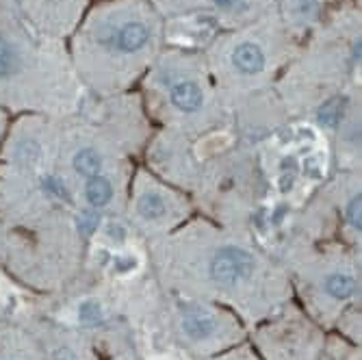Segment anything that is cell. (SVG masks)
<instances>
[{
	"label": "cell",
	"instance_id": "cell-14",
	"mask_svg": "<svg viewBox=\"0 0 362 360\" xmlns=\"http://www.w3.org/2000/svg\"><path fill=\"white\" fill-rule=\"evenodd\" d=\"M347 219H349V223L356 228V231H360V228H362V219H360V195H356V198L349 202V207H347Z\"/></svg>",
	"mask_w": 362,
	"mask_h": 360
},
{
	"label": "cell",
	"instance_id": "cell-9",
	"mask_svg": "<svg viewBox=\"0 0 362 360\" xmlns=\"http://www.w3.org/2000/svg\"><path fill=\"white\" fill-rule=\"evenodd\" d=\"M354 289H356L354 278H349L345 274H334V276H330V278L325 280V291L330 293L332 298H337V300L349 298L351 293H354Z\"/></svg>",
	"mask_w": 362,
	"mask_h": 360
},
{
	"label": "cell",
	"instance_id": "cell-7",
	"mask_svg": "<svg viewBox=\"0 0 362 360\" xmlns=\"http://www.w3.org/2000/svg\"><path fill=\"white\" fill-rule=\"evenodd\" d=\"M74 170L81 174V176H87V178H93V176H100V170H103V158L98 154L93 148H83L74 154Z\"/></svg>",
	"mask_w": 362,
	"mask_h": 360
},
{
	"label": "cell",
	"instance_id": "cell-1",
	"mask_svg": "<svg viewBox=\"0 0 362 360\" xmlns=\"http://www.w3.org/2000/svg\"><path fill=\"white\" fill-rule=\"evenodd\" d=\"M254 274V258L241 248H223L213 256L211 276L226 286L247 280Z\"/></svg>",
	"mask_w": 362,
	"mask_h": 360
},
{
	"label": "cell",
	"instance_id": "cell-18",
	"mask_svg": "<svg viewBox=\"0 0 362 360\" xmlns=\"http://www.w3.org/2000/svg\"><path fill=\"white\" fill-rule=\"evenodd\" d=\"M109 237H111L113 241L122 243V241H124V237H126V235H124V228H122L119 223H115V226L111 223V226H109Z\"/></svg>",
	"mask_w": 362,
	"mask_h": 360
},
{
	"label": "cell",
	"instance_id": "cell-6",
	"mask_svg": "<svg viewBox=\"0 0 362 360\" xmlns=\"http://www.w3.org/2000/svg\"><path fill=\"white\" fill-rule=\"evenodd\" d=\"M85 195H87V202L95 209L100 207H107L111 202V195H113V187L107 178L103 176H93L87 180V187H85Z\"/></svg>",
	"mask_w": 362,
	"mask_h": 360
},
{
	"label": "cell",
	"instance_id": "cell-10",
	"mask_svg": "<svg viewBox=\"0 0 362 360\" xmlns=\"http://www.w3.org/2000/svg\"><path fill=\"white\" fill-rule=\"evenodd\" d=\"M168 211V204L163 200V195L158 193H146L139 200V213L144 219H158Z\"/></svg>",
	"mask_w": 362,
	"mask_h": 360
},
{
	"label": "cell",
	"instance_id": "cell-3",
	"mask_svg": "<svg viewBox=\"0 0 362 360\" xmlns=\"http://www.w3.org/2000/svg\"><path fill=\"white\" fill-rule=\"evenodd\" d=\"M170 98H172V105L185 113H193L202 107L204 103V95H202V89L197 87L195 83L191 81H182L178 85L172 87L170 91Z\"/></svg>",
	"mask_w": 362,
	"mask_h": 360
},
{
	"label": "cell",
	"instance_id": "cell-19",
	"mask_svg": "<svg viewBox=\"0 0 362 360\" xmlns=\"http://www.w3.org/2000/svg\"><path fill=\"white\" fill-rule=\"evenodd\" d=\"M215 3H217L219 7H230V5L235 3V0H215Z\"/></svg>",
	"mask_w": 362,
	"mask_h": 360
},
{
	"label": "cell",
	"instance_id": "cell-5",
	"mask_svg": "<svg viewBox=\"0 0 362 360\" xmlns=\"http://www.w3.org/2000/svg\"><path fill=\"white\" fill-rule=\"evenodd\" d=\"M182 330H185L191 339H195V341H197V339H204V337H209V335L215 332V319H213L209 313H204V310L193 308V310L185 313Z\"/></svg>",
	"mask_w": 362,
	"mask_h": 360
},
{
	"label": "cell",
	"instance_id": "cell-11",
	"mask_svg": "<svg viewBox=\"0 0 362 360\" xmlns=\"http://www.w3.org/2000/svg\"><path fill=\"white\" fill-rule=\"evenodd\" d=\"M18 63H20V59H18L13 46L0 35V79L11 76L18 70Z\"/></svg>",
	"mask_w": 362,
	"mask_h": 360
},
{
	"label": "cell",
	"instance_id": "cell-4",
	"mask_svg": "<svg viewBox=\"0 0 362 360\" xmlns=\"http://www.w3.org/2000/svg\"><path fill=\"white\" fill-rule=\"evenodd\" d=\"M150 40V30L144 22H126L117 33V48L122 52H137Z\"/></svg>",
	"mask_w": 362,
	"mask_h": 360
},
{
	"label": "cell",
	"instance_id": "cell-8",
	"mask_svg": "<svg viewBox=\"0 0 362 360\" xmlns=\"http://www.w3.org/2000/svg\"><path fill=\"white\" fill-rule=\"evenodd\" d=\"M343 109H345V98H330L321 109H319V122L327 128H337L343 120Z\"/></svg>",
	"mask_w": 362,
	"mask_h": 360
},
{
	"label": "cell",
	"instance_id": "cell-15",
	"mask_svg": "<svg viewBox=\"0 0 362 360\" xmlns=\"http://www.w3.org/2000/svg\"><path fill=\"white\" fill-rule=\"evenodd\" d=\"M44 189L50 191L54 198H68V191H65V187L57 178H46L44 180Z\"/></svg>",
	"mask_w": 362,
	"mask_h": 360
},
{
	"label": "cell",
	"instance_id": "cell-2",
	"mask_svg": "<svg viewBox=\"0 0 362 360\" xmlns=\"http://www.w3.org/2000/svg\"><path fill=\"white\" fill-rule=\"evenodd\" d=\"M233 63L243 74H258V72H262V68H265V52L260 50L258 44L243 42L235 48Z\"/></svg>",
	"mask_w": 362,
	"mask_h": 360
},
{
	"label": "cell",
	"instance_id": "cell-16",
	"mask_svg": "<svg viewBox=\"0 0 362 360\" xmlns=\"http://www.w3.org/2000/svg\"><path fill=\"white\" fill-rule=\"evenodd\" d=\"M98 226V219L91 215V213H83L81 215V228H83V231L89 235V233H93V228Z\"/></svg>",
	"mask_w": 362,
	"mask_h": 360
},
{
	"label": "cell",
	"instance_id": "cell-13",
	"mask_svg": "<svg viewBox=\"0 0 362 360\" xmlns=\"http://www.w3.org/2000/svg\"><path fill=\"white\" fill-rule=\"evenodd\" d=\"M40 158V146L33 141H24L18 148V161L20 163H35Z\"/></svg>",
	"mask_w": 362,
	"mask_h": 360
},
{
	"label": "cell",
	"instance_id": "cell-17",
	"mask_svg": "<svg viewBox=\"0 0 362 360\" xmlns=\"http://www.w3.org/2000/svg\"><path fill=\"white\" fill-rule=\"evenodd\" d=\"M115 267H117V272H130V269H135V260L133 258H115Z\"/></svg>",
	"mask_w": 362,
	"mask_h": 360
},
{
	"label": "cell",
	"instance_id": "cell-12",
	"mask_svg": "<svg viewBox=\"0 0 362 360\" xmlns=\"http://www.w3.org/2000/svg\"><path fill=\"white\" fill-rule=\"evenodd\" d=\"M100 317H103V308H100V304H98L95 300H87V302L81 304V308H78V319H81L83 323L93 325V323L100 321Z\"/></svg>",
	"mask_w": 362,
	"mask_h": 360
}]
</instances>
